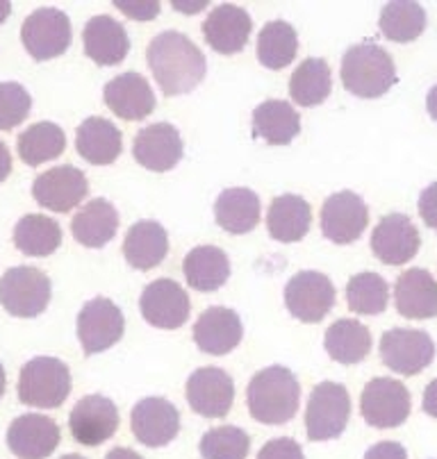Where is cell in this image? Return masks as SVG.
Wrapping results in <instances>:
<instances>
[{"label": "cell", "instance_id": "7402d4cb", "mask_svg": "<svg viewBox=\"0 0 437 459\" xmlns=\"http://www.w3.org/2000/svg\"><path fill=\"white\" fill-rule=\"evenodd\" d=\"M103 96L109 112L123 121H142L155 109V93L151 84L135 71L109 80L103 89Z\"/></svg>", "mask_w": 437, "mask_h": 459}, {"label": "cell", "instance_id": "f35d334b", "mask_svg": "<svg viewBox=\"0 0 437 459\" xmlns=\"http://www.w3.org/2000/svg\"><path fill=\"white\" fill-rule=\"evenodd\" d=\"M389 300V287L385 278L379 273H358L346 284V305L354 314H364V316H376L385 312Z\"/></svg>", "mask_w": 437, "mask_h": 459}, {"label": "cell", "instance_id": "816d5d0a", "mask_svg": "<svg viewBox=\"0 0 437 459\" xmlns=\"http://www.w3.org/2000/svg\"><path fill=\"white\" fill-rule=\"evenodd\" d=\"M12 14V3H7V0H0V23L7 19V16Z\"/></svg>", "mask_w": 437, "mask_h": 459}, {"label": "cell", "instance_id": "484cf974", "mask_svg": "<svg viewBox=\"0 0 437 459\" xmlns=\"http://www.w3.org/2000/svg\"><path fill=\"white\" fill-rule=\"evenodd\" d=\"M169 253V235L158 221H137L123 239V255L133 269L151 271Z\"/></svg>", "mask_w": 437, "mask_h": 459}, {"label": "cell", "instance_id": "2e32d148", "mask_svg": "<svg viewBox=\"0 0 437 459\" xmlns=\"http://www.w3.org/2000/svg\"><path fill=\"white\" fill-rule=\"evenodd\" d=\"M130 428L139 444L148 448H162L171 444L180 432V414L167 398H144L133 407Z\"/></svg>", "mask_w": 437, "mask_h": 459}, {"label": "cell", "instance_id": "d6a6232c", "mask_svg": "<svg viewBox=\"0 0 437 459\" xmlns=\"http://www.w3.org/2000/svg\"><path fill=\"white\" fill-rule=\"evenodd\" d=\"M324 348L337 364H360L371 351V333L355 318H339L326 330Z\"/></svg>", "mask_w": 437, "mask_h": 459}, {"label": "cell", "instance_id": "6da1fadb", "mask_svg": "<svg viewBox=\"0 0 437 459\" xmlns=\"http://www.w3.org/2000/svg\"><path fill=\"white\" fill-rule=\"evenodd\" d=\"M146 57L164 96L194 91L205 78V55L189 37L176 30L160 32L148 46Z\"/></svg>", "mask_w": 437, "mask_h": 459}, {"label": "cell", "instance_id": "681fc988", "mask_svg": "<svg viewBox=\"0 0 437 459\" xmlns=\"http://www.w3.org/2000/svg\"><path fill=\"white\" fill-rule=\"evenodd\" d=\"M426 108H428V114H431L433 121H437V84L431 89V91H428Z\"/></svg>", "mask_w": 437, "mask_h": 459}, {"label": "cell", "instance_id": "52a82bcc", "mask_svg": "<svg viewBox=\"0 0 437 459\" xmlns=\"http://www.w3.org/2000/svg\"><path fill=\"white\" fill-rule=\"evenodd\" d=\"M360 414L371 428H398L410 416V391L394 377H373L360 396Z\"/></svg>", "mask_w": 437, "mask_h": 459}, {"label": "cell", "instance_id": "9c48e42d", "mask_svg": "<svg viewBox=\"0 0 437 459\" xmlns=\"http://www.w3.org/2000/svg\"><path fill=\"white\" fill-rule=\"evenodd\" d=\"M21 41L37 62L65 55L71 46V21L62 10L41 7L25 19Z\"/></svg>", "mask_w": 437, "mask_h": 459}, {"label": "cell", "instance_id": "ffe728a7", "mask_svg": "<svg viewBox=\"0 0 437 459\" xmlns=\"http://www.w3.org/2000/svg\"><path fill=\"white\" fill-rule=\"evenodd\" d=\"M59 425L41 414H23L12 420L7 446L19 459H48L59 446Z\"/></svg>", "mask_w": 437, "mask_h": 459}, {"label": "cell", "instance_id": "5bb4252c", "mask_svg": "<svg viewBox=\"0 0 437 459\" xmlns=\"http://www.w3.org/2000/svg\"><path fill=\"white\" fill-rule=\"evenodd\" d=\"M187 403L205 419H223L235 403V382L223 368H198L187 380Z\"/></svg>", "mask_w": 437, "mask_h": 459}, {"label": "cell", "instance_id": "b9f144b4", "mask_svg": "<svg viewBox=\"0 0 437 459\" xmlns=\"http://www.w3.org/2000/svg\"><path fill=\"white\" fill-rule=\"evenodd\" d=\"M258 459H305L303 448L296 444L290 437H280V439H271L262 446L258 453Z\"/></svg>", "mask_w": 437, "mask_h": 459}, {"label": "cell", "instance_id": "f5cc1de1", "mask_svg": "<svg viewBox=\"0 0 437 459\" xmlns=\"http://www.w3.org/2000/svg\"><path fill=\"white\" fill-rule=\"evenodd\" d=\"M5 385H7V376H5V368L0 364V398L5 396Z\"/></svg>", "mask_w": 437, "mask_h": 459}, {"label": "cell", "instance_id": "4316f807", "mask_svg": "<svg viewBox=\"0 0 437 459\" xmlns=\"http://www.w3.org/2000/svg\"><path fill=\"white\" fill-rule=\"evenodd\" d=\"M312 210L303 195L283 194L274 198L267 212V230L280 244H294L310 232Z\"/></svg>", "mask_w": 437, "mask_h": 459}, {"label": "cell", "instance_id": "f1b7e54d", "mask_svg": "<svg viewBox=\"0 0 437 459\" xmlns=\"http://www.w3.org/2000/svg\"><path fill=\"white\" fill-rule=\"evenodd\" d=\"M118 230V212L105 198H93L71 221V232L84 248H103Z\"/></svg>", "mask_w": 437, "mask_h": 459}, {"label": "cell", "instance_id": "4dcf8cb0", "mask_svg": "<svg viewBox=\"0 0 437 459\" xmlns=\"http://www.w3.org/2000/svg\"><path fill=\"white\" fill-rule=\"evenodd\" d=\"M185 280L197 291L210 293L222 289L231 278V259L216 246H197L185 257Z\"/></svg>", "mask_w": 437, "mask_h": 459}, {"label": "cell", "instance_id": "7bdbcfd3", "mask_svg": "<svg viewBox=\"0 0 437 459\" xmlns=\"http://www.w3.org/2000/svg\"><path fill=\"white\" fill-rule=\"evenodd\" d=\"M118 12L135 21H153L160 14V3L158 0H114Z\"/></svg>", "mask_w": 437, "mask_h": 459}, {"label": "cell", "instance_id": "9a60e30c", "mask_svg": "<svg viewBox=\"0 0 437 459\" xmlns=\"http://www.w3.org/2000/svg\"><path fill=\"white\" fill-rule=\"evenodd\" d=\"M139 309H142L144 321L151 323L160 330H178L185 325L189 318V296L185 289L173 280L162 278L148 284L139 299Z\"/></svg>", "mask_w": 437, "mask_h": 459}, {"label": "cell", "instance_id": "d6986e66", "mask_svg": "<svg viewBox=\"0 0 437 459\" xmlns=\"http://www.w3.org/2000/svg\"><path fill=\"white\" fill-rule=\"evenodd\" d=\"M182 137L178 127L171 123H153V126L139 130L133 143L135 160L144 169L155 173L171 171L182 160Z\"/></svg>", "mask_w": 437, "mask_h": 459}, {"label": "cell", "instance_id": "d590c367", "mask_svg": "<svg viewBox=\"0 0 437 459\" xmlns=\"http://www.w3.org/2000/svg\"><path fill=\"white\" fill-rule=\"evenodd\" d=\"M16 148H19V157L28 167H39L44 161L55 160L65 152L66 134L55 123L41 121L19 134Z\"/></svg>", "mask_w": 437, "mask_h": 459}, {"label": "cell", "instance_id": "ac0fdd59", "mask_svg": "<svg viewBox=\"0 0 437 459\" xmlns=\"http://www.w3.org/2000/svg\"><path fill=\"white\" fill-rule=\"evenodd\" d=\"M422 237L410 216L388 214L371 232L373 255L388 266H401L419 253Z\"/></svg>", "mask_w": 437, "mask_h": 459}, {"label": "cell", "instance_id": "3957f363", "mask_svg": "<svg viewBox=\"0 0 437 459\" xmlns=\"http://www.w3.org/2000/svg\"><path fill=\"white\" fill-rule=\"evenodd\" d=\"M342 84L358 98H380L397 84V66L373 41L351 46L342 57Z\"/></svg>", "mask_w": 437, "mask_h": 459}, {"label": "cell", "instance_id": "e0dca14e", "mask_svg": "<svg viewBox=\"0 0 437 459\" xmlns=\"http://www.w3.org/2000/svg\"><path fill=\"white\" fill-rule=\"evenodd\" d=\"M69 430L83 446H101L118 430V410L109 398L93 394L80 398L69 414Z\"/></svg>", "mask_w": 437, "mask_h": 459}, {"label": "cell", "instance_id": "7dc6e473", "mask_svg": "<svg viewBox=\"0 0 437 459\" xmlns=\"http://www.w3.org/2000/svg\"><path fill=\"white\" fill-rule=\"evenodd\" d=\"M12 173V155L7 146L0 142V182H5Z\"/></svg>", "mask_w": 437, "mask_h": 459}, {"label": "cell", "instance_id": "60d3db41", "mask_svg": "<svg viewBox=\"0 0 437 459\" xmlns=\"http://www.w3.org/2000/svg\"><path fill=\"white\" fill-rule=\"evenodd\" d=\"M32 98L19 82H0V133L14 130L28 118Z\"/></svg>", "mask_w": 437, "mask_h": 459}, {"label": "cell", "instance_id": "836d02e7", "mask_svg": "<svg viewBox=\"0 0 437 459\" xmlns=\"http://www.w3.org/2000/svg\"><path fill=\"white\" fill-rule=\"evenodd\" d=\"M333 91L330 66L321 57H308L290 78V96L301 108L321 105Z\"/></svg>", "mask_w": 437, "mask_h": 459}, {"label": "cell", "instance_id": "5b68a950", "mask_svg": "<svg viewBox=\"0 0 437 459\" xmlns=\"http://www.w3.org/2000/svg\"><path fill=\"white\" fill-rule=\"evenodd\" d=\"M351 419V396L339 382H319L305 407V432L310 441L337 439Z\"/></svg>", "mask_w": 437, "mask_h": 459}, {"label": "cell", "instance_id": "c3c4849f", "mask_svg": "<svg viewBox=\"0 0 437 459\" xmlns=\"http://www.w3.org/2000/svg\"><path fill=\"white\" fill-rule=\"evenodd\" d=\"M105 459H144V457L130 448H114L105 455Z\"/></svg>", "mask_w": 437, "mask_h": 459}, {"label": "cell", "instance_id": "8fae6325", "mask_svg": "<svg viewBox=\"0 0 437 459\" xmlns=\"http://www.w3.org/2000/svg\"><path fill=\"white\" fill-rule=\"evenodd\" d=\"M126 321L117 305L109 299H92L78 314V339L84 355H99L121 342Z\"/></svg>", "mask_w": 437, "mask_h": 459}, {"label": "cell", "instance_id": "83f0119b", "mask_svg": "<svg viewBox=\"0 0 437 459\" xmlns=\"http://www.w3.org/2000/svg\"><path fill=\"white\" fill-rule=\"evenodd\" d=\"M75 148H78L80 157L93 167H108L121 155V130L108 118H84L75 134Z\"/></svg>", "mask_w": 437, "mask_h": 459}, {"label": "cell", "instance_id": "8992f818", "mask_svg": "<svg viewBox=\"0 0 437 459\" xmlns=\"http://www.w3.org/2000/svg\"><path fill=\"white\" fill-rule=\"evenodd\" d=\"M50 278L35 266H14L0 278V305L16 318H35L50 303Z\"/></svg>", "mask_w": 437, "mask_h": 459}, {"label": "cell", "instance_id": "30bf717a", "mask_svg": "<svg viewBox=\"0 0 437 459\" xmlns=\"http://www.w3.org/2000/svg\"><path fill=\"white\" fill-rule=\"evenodd\" d=\"M285 307L303 323L324 321L335 307V284L319 271H299L285 284Z\"/></svg>", "mask_w": 437, "mask_h": 459}, {"label": "cell", "instance_id": "1f68e13d", "mask_svg": "<svg viewBox=\"0 0 437 459\" xmlns=\"http://www.w3.org/2000/svg\"><path fill=\"white\" fill-rule=\"evenodd\" d=\"M301 133V117L287 100H265L253 112V137L271 146H287Z\"/></svg>", "mask_w": 437, "mask_h": 459}, {"label": "cell", "instance_id": "e575fe53", "mask_svg": "<svg viewBox=\"0 0 437 459\" xmlns=\"http://www.w3.org/2000/svg\"><path fill=\"white\" fill-rule=\"evenodd\" d=\"M62 244V228L50 216L28 214L14 225V246L28 257H48Z\"/></svg>", "mask_w": 437, "mask_h": 459}, {"label": "cell", "instance_id": "cb8c5ba5", "mask_svg": "<svg viewBox=\"0 0 437 459\" xmlns=\"http://www.w3.org/2000/svg\"><path fill=\"white\" fill-rule=\"evenodd\" d=\"M84 53L99 66H114L126 59L130 50L128 32L112 16H93L83 30Z\"/></svg>", "mask_w": 437, "mask_h": 459}, {"label": "cell", "instance_id": "4fadbf2b", "mask_svg": "<svg viewBox=\"0 0 437 459\" xmlns=\"http://www.w3.org/2000/svg\"><path fill=\"white\" fill-rule=\"evenodd\" d=\"M89 182L80 169L71 164L48 169L32 182V195L41 207L57 214H66L87 198Z\"/></svg>", "mask_w": 437, "mask_h": 459}, {"label": "cell", "instance_id": "8d00e7d4", "mask_svg": "<svg viewBox=\"0 0 437 459\" xmlns=\"http://www.w3.org/2000/svg\"><path fill=\"white\" fill-rule=\"evenodd\" d=\"M299 50V37L292 23L271 21L258 35V59L262 66L271 71H280L290 66Z\"/></svg>", "mask_w": 437, "mask_h": 459}, {"label": "cell", "instance_id": "44dd1931", "mask_svg": "<svg viewBox=\"0 0 437 459\" xmlns=\"http://www.w3.org/2000/svg\"><path fill=\"white\" fill-rule=\"evenodd\" d=\"M194 343L207 355H228L240 346L244 337V325L235 309L207 307L194 323Z\"/></svg>", "mask_w": 437, "mask_h": 459}, {"label": "cell", "instance_id": "db71d44e", "mask_svg": "<svg viewBox=\"0 0 437 459\" xmlns=\"http://www.w3.org/2000/svg\"><path fill=\"white\" fill-rule=\"evenodd\" d=\"M59 459H84L83 455H65V457H59Z\"/></svg>", "mask_w": 437, "mask_h": 459}, {"label": "cell", "instance_id": "ba28073f", "mask_svg": "<svg viewBox=\"0 0 437 459\" xmlns=\"http://www.w3.org/2000/svg\"><path fill=\"white\" fill-rule=\"evenodd\" d=\"M435 357V343L424 330L392 327L380 337V359L389 371L413 377L422 373Z\"/></svg>", "mask_w": 437, "mask_h": 459}, {"label": "cell", "instance_id": "7c38bea8", "mask_svg": "<svg viewBox=\"0 0 437 459\" xmlns=\"http://www.w3.org/2000/svg\"><path fill=\"white\" fill-rule=\"evenodd\" d=\"M369 225V210L354 191H337L321 205V232L337 246L354 244Z\"/></svg>", "mask_w": 437, "mask_h": 459}, {"label": "cell", "instance_id": "f6af8a7d", "mask_svg": "<svg viewBox=\"0 0 437 459\" xmlns=\"http://www.w3.org/2000/svg\"><path fill=\"white\" fill-rule=\"evenodd\" d=\"M364 459H408V450L397 441H380L364 453Z\"/></svg>", "mask_w": 437, "mask_h": 459}, {"label": "cell", "instance_id": "bcb514c9", "mask_svg": "<svg viewBox=\"0 0 437 459\" xmlns=\"http://www.w3.org/2000/svg\"><path fill=\"white\" fill-rule=\"evenodd\" d=\"M424 411L433 419H437V377L428 382L426 391H424V401H422Z\"/></svg>", "mask_w": 437, "mask_h": 459}, {"label": "cell", "instance_id": "7a4b0ae2", "mask_svg": "<svg viewBox=\"0 0 437 459\" xmlns=\"http://www.w3.org/2000/svg\"><path fill=\"white\" fill-rule=\"evenodd\" d=\"M249 411L258 423L283 425L294 419L301 403V385L285 367L262 368L246 389Z\"/></svg>", "mask_w": 437, "mask_h": 459}, {"label": "cell", "instance_id": "277c9868", "mask_svg": "<svg viewBox=\"0 0 437 459\" xmlns=\"http://www.w3.org/2000/svg\"><path fill=\"white\" fill-rule=\"evenodd\" d=\"M16 391L23 405L55 410L71 394L69 367L57 357H35L21 368Z\"/></svg>", "mask_w": 437, "mask_h": 459}, {"label": "cell", "instance_id": "74e56055", "mask_svg": "<svg viewBox=\"0 0 437 459\" xmlns=\"http://www.w3.org/2000/svg\"><path fill=\"white\" fill-rule=\"evenodd\" d=\"M380 32L389 41L408 44L426 30V12L419 3H388L380 12Z\"/></svg>", "mask_w": 437, "mask_h": 459}, {"label": "cell", "instance_id": "f907efd6", "mask_svg": "<svg viewBox=\"0 0 437 459\" xmlns=\"http://www.w3.org/2000/svg\"><path fill=\"white\" fill-rule=\"evenodd\" d=\"M173 7H176L178 12H201V10H205L207 7V3H173Z\"/></svg>", "mask_w": 437, "mask_h": 459}, {"label": "cell", "instance_id": "d4e9b609", "mask_svg": "<svg viewBox=\"0 0 437 459\" xmlns=\"http://www.w3.org/2000/svg\"><path fill=\"white\" fill-rule=\"evenodd\" d=\"M394 303L406 318L437 316V280L426 269H408L394 284Z\"/></svg>", "mask_w": 437, "mask_h": 459}, {"label": "cell", "instance_id": "f546056e", "mask_svg": "<svg viewBox=\"0 0 437 459\" xmlns=\"http://www.w3.org/2000/svg\"><path fill=\"white\" fill-rule=\"evenodd\" d=\"M214 219L231 235H246L260 223V198L244 186L222 191L214 203Z\"/></svg>", "mask_w": 437, "mask_h": 459}, {"label": "cell", "instance_id": "ee69618b", "mask_svg": "<svg viewBox=\"0 0 437 459\" xmlns=\"http://www.w3.org/2000/svg\"><path fill=\"white\" fill-rule=\"evenodd\" d=\"M419 214L428 228L437 230V182L426 186L424 194L419 195Z\"/></svg>", "mask_w": 437, "mask_h": 459}, {"label": "cell", "instance_id": "ab89813d", "mask_svg": "<svg viewBox=\"0 0 437 459\" xmlns=\"http://www.w3.org/2000/svg\"><path fill=\"white\" fill-rule=\"evenodd\" d=\"M198 450L203 459H246L251 450V439L241 428L219 425L203 435Z\"/></svg>", "mask_w": 437, "mask_h": 459}, {"label": "cell", "instance_id": "603a6c76", "mask_svg": "<svg viewBox=\"0 0 437 459\" xmlns=\"http://www.w3.org/2000/svg\"><path fill=\"white\" fill-rule=\"evenodd\" d=\"M251 30L253 21L249 12L231 5V3L214 7L203 23L205 41L212 50L222 55H235L244 50L246 41L251 37Z\"/></svg>", "mask_w": 437, "mask_h": 459}]
</instances>
